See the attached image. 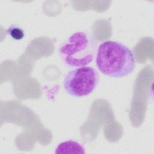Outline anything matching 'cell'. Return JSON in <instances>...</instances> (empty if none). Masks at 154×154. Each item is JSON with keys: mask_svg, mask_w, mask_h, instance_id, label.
<instances>
[{"mask_svg": "<svg viewBox=\"0 0 154 154\" xmlns=\"http://www.w3.org/2000/svg\"><path fill=\"white\" fill-rule=\"evenodd\" d=\"M6 34L16 40H20L22 39L25 35L23 30L15 25H11L8 27L6 30Z\"/></svg>", "mask_w": 154, "mask_h": 154, "instance_id": "obj_5", "label": "cell"}, {"mask_svg": "<svg viewBox=\"0 0 154 154\" xmlns=\"http://www.w3.org/2000/svg\"><path fill=\"white\" fill-rule=\"evenodd\" d=\"M84 153V148L74 141H67L60 143L56 148L55 153Z\"/></svg>", "mask_w": 154, "mask_h": 154, "instance_id": "obj_4", "label": "cell"}, {"mask_svg": "<svg viewBox=\"0 0 154 154\" xmlns=\"http://www.w3.org/2000/svg\"><path fill=\"white\" fill-rule=\"evenodd\" d=\"M97 44L87 34L77 32L60 48V55L69 67H83L90 63L96 54Z\"/></svg>", "mask_w": 154, "mask_h": 154, "instance_id": "obj_2", "label": "cell"}, {"mask_svg": "<svg viewBox=\"0 0 154 154\" xmlns=\"http://www.w3.org/2000/svg\"><path fill=\"white\" fill-rule=\"evenodd\" d=\"M96 64L103 75L111 78H121L132 73L135 60L131 49L116 41H106L97 49Z\"/></svg>", "mask_w": 154, "mask_h": 154, "instance_id": "obj_1", "label": "cell"}, {"mask_svg": "<svg viewBox=\"0 0 154 154\" xmlns=\"http://www.w3.org/2000/svg\"><path fill=\"white\" fill-rule=\"evenodd\" d=\"M98 81L99 76L95 69L85 66L70 70L64 77L63 86L70 96L80 97L91 93Z\"/></svg>", "mask_w": 154, "mask_h": 154, "instance_id": "obj_3", "label": "cell"}]
</instances>
